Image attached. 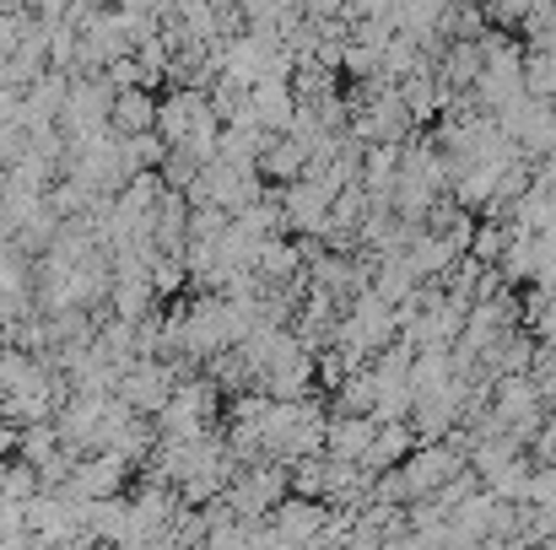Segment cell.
<instances>
[{"mask_svg": "<svg viewBox=\"0 0 556 550\" xmlns=\"http://www.w3.org/2000/svg\"><path fill=\"white\" fill-rule=\"evenodd\" d=\"M525 92L535 103H556V49H525Z\"/></svg>", "mask_w": 556, "mask_h": 550, "instance_id": "cell-13", "label": "cell"}, {"mask_svg": "<svg viewBox=\"0 0 556 550\" xmlns=\"http://www.w3.org/2000/svg\"><path fill=\"white\" fill-rule=\"evenodd\" d=\"M65 448H60V432H54V421L49 426H27L22 437H16V459H27L33 470H43V464H54Z\"/></svg>", "mask_w": 556, "mask_h": 550, "instance_id": "cell-14", "label": "cell"}, {"mask_svg": "<svg viewBox=\"0 0 556 550\" xmlns=\"http://www.w3.org/2000/svg\"><path fill=\"white\" fill-rule=\"evenodd\" d=\"M421 443H416V432H410V421H394V426H378V437H372L368 459H363V470L368 475H389V470H400L410 453H416Z\"/></svg>", "mask_w": 556, "mask_h": 550, "instance_id": "cell-9", "label": "cell"}, {"mask_svg": "<svg viewBox=\"0 0 556 550\" xmlns=\"http://www.w3.org/2000/svg\"><path fill=\"white\" fill-rule=\"evenodd\" d=\"M157 136H163L168 152H174V146H189V141H200V136H222V119L211 114V98H205V92L168 87V92L157 98Z\"/></svg>", "mask_w": 556, "mask_h": 550, "instance_id": "cell-1", "label": "cell"}, {"mask_svg": "<svg viewBox=\"0 0 556 550\" xmlns=\"http://www.w3.org/2000/svg\"><path fill=\"white\" fill-rule=\"evenodd\" d=\"M372 292H378L389 308H410V303L421 297V281H416V270L405 265V254H394V259H372Z\"/></svg>", "mask_w": 556, "mask_h": 550, "instance_id": "cell-10", "label": "cell"}, {"mask_svg": "<svg viewBox=\"0 0 556 550\" xmlns=\"http://www.w3.org/2000/svg\"><path fill=\"white\" fill-rule=\"evenodd\" d=\"M405 265L416 270V281H421V286H443V281L459 270V254H454L438 232H427V227H421V232L410 238V248H405Z\"/></svg>", "mask_w": 556, "mask_h": 550, "instance_id": "cell-6", "label": "cell"}, {"mask_svg": "<svg viewBox=\"0 0 556 550\" xmlns=\"http://www.w3.org/2000/svg\"><path fill=\"white\" fill-rule=\"evenodd\" d=\"M174 394H179V378L163 362H136L125 372V383H119V399H125L141 421H157V415L174 405Z\"/></svg>", "mask_w": 556, "mask_h": 550, "instance_id": "cell-3", "label": "cell"}, {"mask_svg": "<svg viewBox=\"0 0 556 550\" xmlns=\"http://www.w3.org/2000/svg\"><path fill=\"white\" fill-rule=\"evenodd\" d=\"M109 130H114L119 141H130V136H152V130H157V92H147V87L119 92V98H114V119H109Z\"/></svg>", "mask_w": 556, "mask_h": 550, "instance_id": "cell-8", "label": "cell"}, {"mask_svg": "<svg viewBox=\"0 0 556 550\" xmlns=\"http://www.w3.org/2000/svg\"><path fill=\"white\" fill-rule=\"evenodd\" d=\"M270 529L281 535L287 550H308L325 529H330V508L325 502H303V497H287L276 513H270Z\"/></svg>", "mask_w": 556, "mask_h": 550, "instance_id": "cell-4", "label": "cell"}, {"mask_svg": "<svg viewBox=\"0 0 556 550\" xmlns=\"http://www.w3.org/2000/svg\"><path fill=\"white\" fill-rule=\"evenodd\" d=\"M470 470V459L454 448V443H432V448H416L405 464H400V475H405V486H410V508L416 502H427V497H438L448 481H459Z\"/></svg>", "mask_w": 556, "mask_h": 550, "instance_id": "cell-2", "label": "cell"}, {"mask_svg": "<svg viewBox=\"0 0 556 550\" xmlns=\"http://www.w3.org/2000/svg\"><path fill=\"white\" fill-rule=\"evenodd\" d=\"M308 168H314V152L303 146V141H292V136H276L270 146H265V157H260V179L270 183V189H292V183L308 179Z\"/></svg>", "mask_w": 556, "mask_h": 550, "instance_id": "cell-5", "label": "cell"}, {"mask_svg": "<svg viewBox=\"0 0 556 550\" xmlns=\"http://www.w3.org/2000/svg\"><path fill=\"white\" fill-rule=\"evenodd\" d=\"M336 415H378V383L372 372H352L341 388H336Z\"/></svg>", "mask_w": 556, "mask_h": 550, "instance_id": "cell-11", "label": "cell"}, {"mask_svg": "<svg viewBox=\"0 0 556 550\" xmlns=\"http://www.w3.org/2000/svg\"><path fill=\"white\" fill-rule=\"evenodd\" d=\"M33 497H43V481H38V470L27 464V459H5L0 464V502H33Z\"/></svg>", "mask_w": 556, "mask_h": 550, "instance_id": "cell-12", "label": "cell"}, {"mask_svg": "<svg viewBox=\"0 0 556 550\" xmlns=\"http://www.w3.org/2000/svg\"><path fill=\"white\" fill-rule=\"evenodd\" d=\"M372 437H378V421H368V415H330V426H325V453L341 459V464H363Z\"/></svg>", "mask_w": 556, "mask_h": 550, "instance_id": "cell-7", "label": "cell"}, {"mask_svg": "<svg viewBox=\"0 0 556 550\" xmlns=\"http://www.w3.org/2000/svg\"><path fill=\"white\" fill-rule=\"evenodd\" d=\"M530 378L541 383L546 405L556 410V346H541V351H535V367H530Z\"/></svg>", "mask_w": 556, "mask_h": 550, "instance_id": "cell-15", "label": "cell"}]
</instances>
